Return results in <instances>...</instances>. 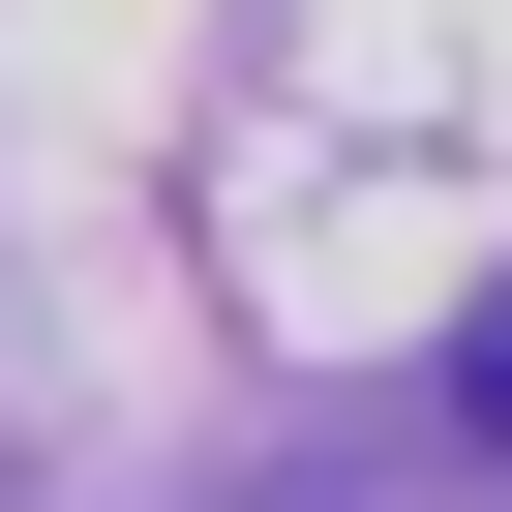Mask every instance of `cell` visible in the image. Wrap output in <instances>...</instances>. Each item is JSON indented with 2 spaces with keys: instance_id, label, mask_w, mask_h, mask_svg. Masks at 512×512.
I'll return each mask as SVG.
<instances>
[{
  "instance_id": "1",
  "label": "cell",
  "mask_w": 512,
  "mask_h": 512,
  "mask_svg": "<svg viewBox=\"0 0 512 512\" xmlns=\"http://www.w3.org/2000/svg\"><path fill=\"white\" fill-rule=\"evenodd\" d=\"M482 422H512V302H482Z\"/></svg>"
}]
</instances>
